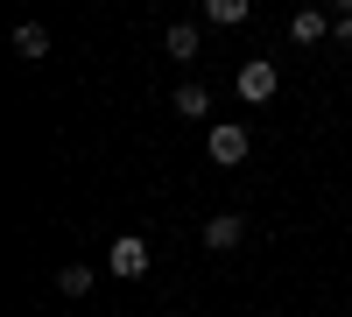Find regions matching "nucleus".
<instances>
[{
    "label": "nucleus",
    "instance_id": "9b49d317",
    "mask_svg": "<svg viewBox=\"0 0 352 317\" xmlns=\"http://www.w3.org/2000/svg\"><path fill=\"white\" fill-rule=\"evenodd\" d=\"M338 43H352V8H345V14H338Z\"/></svg>",
    "mask_w": 352,
    "mask_h": 317
},
{
    "label": "nucleus",
    "instance_id": "f257e3e1",
    "mask_svg": "<svg viewBox=\"0 0 352 317\" xmlns=\"http://www.w3.org/2000/svg\"><path fill=\"white\" fill-rule=\"evenodd\" d=\"M275 85H282V78H275L268 56H247V64H240V99H247V106H268Z\"/></svg>",
    "mask_w": 352,
    "mask_h": 317
},
{
    "label": "nucleus",
    "instance_id": "1a4fd4ad",
    "mask_svg": "<svg viewBox=\"0 0 352 317\" xmlns=\"http://www.w3.org/2000/svg\"><path fill=\"white\" fill-rule=\"evenodd\" d=\"M14 50H21V56H50V36H43L36 21H21V28H14Z\"/></svg>",
    "mask_w": 352,
    "mask_h": 317
},
{
    "label": "nucleus",
    "instance_id": "6e6552de",
    "mask_svg": "<svg viewBox=\"0 0 352 317\" xmlns=\"http://www.w3.org/2000/svg\"><path fill=\"white\" fill-rule=\"evenodd\" d=\"M92 282H99L92 268H85V261H71L64 275H56V289H64V296H92Z\"/></svg>",
    "mask_w": 352,
    "mask_h": 317
},
{
    "label": "nucleus",
    "instance_id": "7ed1b4c3",
    "mask_svg": "<svg viewBox=\"0 0 352 317\" xmlns=\"http://www.w3.org/2000/svg\"><path fill=\"white\" fill-rule=\"evenodd\" d=\"M212 162H226V169H232V162H247V127L219 120V127H212Z\"/></svg>",
    "mask_w": 352,
    "mask_h": 317
},
{
    "label": "nucleus",
    "instance_id": "0eeeda50",
    "mask_svg": "<svg viewBox=\"0 0 352 317\" xmlns=\"http://www.w3.org/2000/svg\"><path fill=\"white\" fill-rule=\"evenodd\" d=\"M240 233H247V226L232 219V212H219L212 226H204V247H232V240H240Z\"/></svg>",
    "mask_w": 352,
    "mask_h": 317
},
{
    "label": "nucleus",
    "instance_id": "39448f33",
    "mask_svg": "<svg viewBox=\"0 0 352 317\" xmlns=\"http://www.w3.org/2000/svg\"><path fill=\"white\" fill-rule=\"evenodd\" d=\"M162 50L176 56V64H190V56H197V28H190V21H176L169 36H162Z\"/></svg>",
    "mask_w": 352,
    "mask_h": 317
},
{
    "label": "nucleus",
    "instance_id": "9d476101",
    "mask_svg": "<svg viewBox=\"0 0 352 317\" xmlns=\"http://www.w3.org/2000/svg\"><path fill=\"white\" fill-rule=\"evenodd\" d=\"M289 36H296V43H317V36H324V14H317V8H303L296 21H289Z\"/></svg>",
    "mask_w": 352,
    "mask_h": 317
},
{
    "label": "nucleus",
    "instance_id": "f03ea898",
    "mask_svg": "<svg viewBox=\"0 0 352 317\" xmlns=\"http://www.w3.org/2000/svg\"><path fill=\"white\" fill-rule=\"evenodd\" d=\"M106 268L120 275V282H134V275H148V240H113V254H106Z\"/></svg>",
    "mask_w": 352,
    "mask_h": 317
},
{
    "label": "nucleus",
    "instance_id": "423d86ee",
    "mask_svg": "<svg viewBox=\"0 0 352 317\" xmlns=\"http://www.w3.org/2000/svg\"><path fill=\"white\" fill-rule=\"evenodd\" d=\"M204 21H219V28H240V21H247V0H204Z\"/></svg>",
    "mask_w": 352,
    "mask_h": 317
},
{
    "label": "nucleus",
    "instance_id": "20e7f679",
    "mask_svg": "<svg viewBox=\"0 0 352 317\" xmlns=\"http://www.w3.org/2000/svg\"><path fill=\"white\" fill-rule=\"evenodd\" d=\"M176 113H184V120H204V113H212V92H204V85H176V99H169Z\"/></svg>",
    "mask_w": 352,
    "mask_h": 317
}]
</instances>
